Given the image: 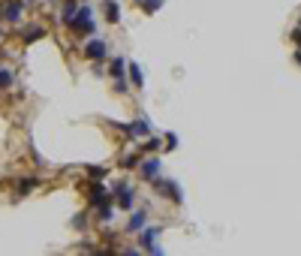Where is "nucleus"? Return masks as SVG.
Here are the masks:
<instances>
[{"instance_id":"10","label":"nucleus","mask_w":301,"mask_h":256,"mask_svg":"<svg viewBox=\"0 0 301 256\" xmlns=\"http://www.w3.org/2000/svg\"><path fill=\"white\" fill-rule=\"evenodd\" d=\"M103 15H106V21H109V24H118V18H121L118 3H115V0H106V3H103Z\"/></svg>"},{"instance_id":"6","label":"nucleus","mask_w":301,"mask_h":256,"mask_svg":"<svg viewBox=\"0 0 301 256\" xmlns=\"http://www.w3.org/2000/svg\"><path fill=\"white\" fill-rule=\"evenodd\" d=\"M84 57H87V60H103V57H106V42H103V39H90V42L84 45Z\"/></svg>"},{"instance_id":"3","label":"nucleus","mask_w":301,"mask_h":256,"mask_svg":"<svg viewBox=\"0 0 301 256\" xmlns=\"http://www.w3.org/2000/svg\"><path fill=\"white\" fill-rule=\"evenodd\" d=\"M27 6V0H6V3H0V18H6V21H18L21 18V9Z\"/></svg>"},{"instance_id":"17","label":"nucleus","mask_w":301,"mask_h":256,"mask_svg":"<svg viewBox=\"0 0 301 256\" xmlns=\"http://www.w3.org/2000/svg\"><path fill=\"white\" fill-rule=\"evenodd\" d=\"M112 214H115V208H112L109 202H103V205H99V220H103V223H112Z\"/></svg>"},{"instance_id":"27","label":"nucleus","mask_w":301,"mask_h":256,"mask_svg":"<svg viewBox=\"0 0 301 256\" xmlns=\"http://www.w3.org/2000/svg\"><path fill=\"white\" fill-rule=\"evenodd\" d=\"M0 36H3V30H0Z\"/></svg>"},{"instance_id":"5","label":"nucleus","mask_w":301,"mask_h":256,"mask_svg":"<svg viewBox=\"0 0 301 256\" xmlns=\"http://www.w3.org/2000/svg\"><path fill=\"white\" fill-rule=\"evenodd\" d=\"M157 235H160V229H145V232L139 235L142 250H148V253H163V250L157 247Z\"/></svg>"},{"instance_id":"26","label":"nucleus","mask_w":301,"mask_h":256,"mask_svg":"<svg viewBox=\"0 0 301 256\" xmlns=\"http://www.w3.org/2000/svg\"><path fill=\"white\" fill-rule=\"evenodd\" d=\"M295 60H298V63H301V54H295Z\"/></svg>"},{"instance_id":"1","label":"nucleus","mask_w":301,"mask_h":256,"mask_svg":"<svg viewBox=\"0 0 301 256\" xmlns=\"http://www.w3.org/2000/svg\"><path fill=\"white\" fill-rule=\"evenodd\" d=\"M154 184H157V190H160V196H166V199H172L175 205H181V202H184V193H181V187H178V181H166V178H157Z\"/></svg>"},{"instance_id":"15","label":"nucleus","mask_w":301,"mask_h":256,"mask_svg":"<svg viewBox=\"0 0 301 256\" xmlns=\"http://www.w3.org/2000/svg\"><path fill=\"white\" fill-rule=\"evenodd\" d=\"M139 9H145V12H157V9H163V0H139Z\"/></svg>"},{"instance_id":"13","label":"nucleus","mask_w":301,"mask_h":256,"mask_svg":"<svg viewBox=\"0 0 301 256\" xmlns=\"http://www.w3.org/2000/svg\"><path fill=\"white\" fill-rule=\"evenodd\" d=\"M148 133H151V124H148V118H136V124H133V136L145 139Z\"/></svg>"},{"instance_id":"2","label":"nucleus","mask_w":301,"mask_h":256,"mask_svg":"<svg viewBox=\"0 0 301 256\" xmlns=\"http://www.w3.org/2000/svg\"><path fill=\"white\" fill-rule=\"evenodd\" d=\"M75 33H93L96 27H93V21H90V6H81L78 9V15L72 18V24H69Z\"/></svg>"},{"instance_id":"9","label":"nucleus","mask_w":301,"mask_h":256,"mask_svg":"<svg viewBox=\"0 0 301 256\" xmlns=\"http://www.w3.org/2000/svg\"><path fill=\"white\" fill-rule=\"evenodd\" d=\"M75 15H78V3H75V0H66V6H63V12H60V24L69 27Z\"/></svg>"},{"instance_id":"16","label":"nucleus","mask_w":301,"mask_h":256,"mask_svg":"<svg viewBox=\"0 0 301 256\" xmlns=\"http://www.w3.org/2000/svg\"><path fill=\"white\" fill-rule=\"evenodd\" d=\"M130 78H133L136 88H142V66L139 63H130Z\"/></svg>"},{"instance_id":"4","label":"nucleus","mask_w":301,"mask_h":256,"mask_svg":"<svg viewBox=\"0 0 301 256\" xmlns=\"http://www.w3.org/2000/svg\"><path fill=\"white\" fill-rule=\"evenodd\" d=\"M139 175H142L145 181H157V178H160V160H157V157L142 160V163H139Z\"/></svg>"},{"instance_id":"11","label":"nucleus","mask_w":301,"mask_h":256,"mask_svg":"<svg viewBox=\"0 0 301 256\" xmlns=\"http://www.w3.org/2000/svg\"><path fill=\"white\" fill-rule=\"evenodd\" d=\"M127 69H130V63H127V60H121V57H115V60H112L109 75H112V78H124V75H127Z\"/></svg>"},{"instance_id":"22","label":"nucleus","mask_w":301,"mask_h":256,"mask_svg":"<svg viewBox=\"0 0 301 256\" xmlns=\"http://www.w3.org/2000/svg\"><path fill=\"white\" fill-rule=\"evenodd\" d=\"M121 163H124L127 169H133V166H139V157H136V154H127V157H124Z\"/></svg>"},{"instance_id":"7","label":"nucleus","mask_w":301,"mask_h":256,"mask_svg":"<svg viewBox=\"0 0 301 256\" xmlns=\"http://www.w3.org/2000/svg\"><path fill=\"white\" fill-rule=\"evenodd\" d=\"M115 202H118L121 208H130V205H133V190H130L127 184H118V187H115Z\"/></svg>"},{"instance_id":"21","label":"nucleus","mask_w":301,"mask_h":256,"mask_svg":"<svg viewBox=\"0 0 301 256\" xmlns=\"http://www.w3.org/2000/svg\"><path fill=\"white\" fill-rule=\"evenodd\" d=\"M166 148H169V151L178 148V136H175V133H166Z\"/></svg>"},{"instance_id":"20","label":"nucleus","mask_w":301,"mask_h":256,"mask_svg":"<svg viewBox=\"0 0 301 256\" xmlns=\"http://www.w3.org/2000/svg\"><path fill=\"white\" fill-rule=\"evenodd\" d=\"M9 84H12V72L0 66V88H9Z\"/></svg>"},{"instance_id":"23","label":"nucleus","mask_w":301,"mask_h":256,"mask_svg":"<svg viewBox=\"0 0 301 256\" xmlns=\"http://www.w3.org/2000/svg\"><path fill=\"white\" fill-rule=\"evenodd\" d=\"M33 187H36V181H33V178H24V181H18V190H21V193H24V190H33Z\"/></svg>"},{"instance_id":"24","label":"nucleus","mask_w":301,"mask_h":256,"mask_svg":"<svg viewBox=\"0 0 301 256\" xmlns=\"http://www.w3.org/2000/svg\"><path fill=\"white\" fill-rule=\"evenodd\" d=\"M115 91L124 94V91H127V81H124V78H115Z\"/></svg>"},{"instance_id":"18","label":"nucleus","mask_w":301,"mask_h":256,"mask_svg":"<svg viewBox=\"0 0 301 256\" xmlns=\"http://www.w3.org/2000/svg\"><path fill=\"white\" fill-rule=\"evenodd\" d=\"M106 172H109L106 166H87V175H90L93 181H99V178H106Z\"/></svg>"},{"instance_id":"14","label":"nucleus","mask_w":301,"mask_h":256,"mask_svg":"<svg viewBox=\"0 0 301 256\" xmlns=\"http://www.w3.org/2000/svg\"><path fill=\"white\" fill-rule=\"evenodd\" d=\"M42 33H45V30L33 24V27H27V30H21V39H24V42H33V39H39Z\"/></svg>"},{"instance_id":"19","label":"nucleus","mask_w":301,"mask_h":256,"mask_svg":"<svg viewBox=\"0 0 301 256\" xmlns=\"http://www.w3.org/2000/svg\"><path fill=\"white\" fill-rule=\"evenodd\" d=\"M139 148H142V151H157V148H163V142H160V139H148V142H142Z\"/></svg>"},{"instance_id":"12","label":"nucleus","mask_w":301,"mask_h":256,"mask_svg":"<svg viewBox=\"0 0 301 256\" xmlns=\"http://www.w3.org/2000/svg\"><path fill=\"white\" fill-rule=\"evenodd\" d=\"M145 223H148V214H145V211H136V214L130 217L127 229H130V232H139V229H145Z\"/></svg>"},{"instance_id":"25","label":"nucleus","mask_w":301,"mask_h":256,"mask_svg":"<svg viewBox=\"0 0 301 256\" xmlns=\"http://www.w3.org/2000/svg\"><path fill=\"white\" fill-rule=\"evenodd\" d=\"M72 223H75V229H84V214H75V220H72Z\"/></svg>"},{"instance_id":"8","label":"nucleus","mask_w":301,"mask_h":256,"mask_svg":"<svg viewBox=\"0 0 301 256\" xmlns=\"http://www.w3.org/2000/svg\"><path fill=\"white\" fill-rule=\"evenodd\" d=\"M87 199H90V205H96V208H99L103 202H109V190H106L103 184H93V187H90V196H87Z\"/></svg>"}]
</instances>
